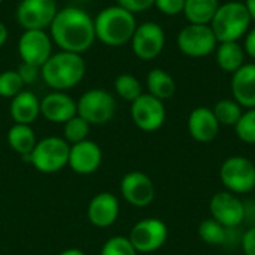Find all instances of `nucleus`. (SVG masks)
Wrapping results in <instances>:
<instances>
[{"instance_id":"16","label":"nucleus","mask_w":255,"mask_h":255,"mask_svg":"<svg viewBox=\"0 0 255 255\" xmlns=\"http://www.w3.org/2000/svg\"><path fill=\"white\" fill-rule=\"evenodd\" d=\"M102 163V149L96 142L82 140L70 146L69 151V166L78 175L94 173Z\"/></svg>"},{"instance_id":"41","label":"nucleus","mask_w":255,"mask_h":255,"mask_svg":"<svg viewBox=\"0 0 255 255\" xmlns=\"http://www.w3.org/2000/svg\"><path fill=\"white\" fill-rule=\"evenodd\" d=\"M232 1H245V0H232Z\"/></svg>"},{"instance_id":"14","label":"nucleus","mask_w":255,"mask_h":255,"mask_svg":"<svg viewBox=\"0 0 255 255\" xmlns=\"http://www.w3.org/2000/svg\"><path fill=\"white\" fill-rule=\"evenodd\" d=\"M52 43L45 30H25L18 40V54L22 63L42 67L52 55Z\"/></svg>"},{"instance_id":"37","label":"nucleus","mask_w":255,"mask_h":255,"mask_svg":"<svg viewBox=\"0 0 255 255\" xmlns=\"http://www.w3.org/2000/svg\"><path fill=\"white\" fill-rule=\"evenodd\" d=\"M244 51L248 57L255 60V27L248 30V33L245 34V42H244Z\"/></svg>"},{"instance_id":"20","label":"nucleus","mask_w":255,"mask_h":255,"mask_svg":"<svg viewBox=\"0 0 255 255\" xmlns=\"http://www.w3.org/2000/svg\"><path fill=\"white\" fill-rule=\"evenodd\" d=\"M232 93L242 108H255V63H245L233 73Z\"/></svg>"},{"instance_id":"19","label":"nucleus","mask_w":255,"mask_h":255,"mask_svg":"<svg viewBox=\"0 0 255 255\" xmlns=\"http://www.w3.org/2000/svg\"><path fill=\"white\" fill-rule=\"evenodd\" d=\"M120 203L112 193H100L93 197L88 205V220L96 227H111L117 221Z\"/></svg>"},{"instance_id":"4","label":"nucleus","mask_w":255,"mask_h":255,"mask_svg":"<svg viewBox=\"0 0 255 255\" xmlns=\"http://www.w3.org/2000/svg\"><path fill=\"white\" fill-rule=\"evenodd\" d=\"M253 19L244 1H232L220 4L212 21L211 28L218 40L221 42H238L244 34L248 33Z\"/></svg>"},{"instance_id":"11","label":"nucleus","mask_w":255,"mask_h":255,"mask_svg":"<svg viewBox=\"0 0 255 255\" xmlns=\"http://www.w3.org/2000/svg\"><path fill=\"white\" fill-rule=\"evenodd\" d=\"M57 12L55 0H22L16 9V21L25 30H45Z\"/></svg>"},{"instance_id":"32","label":"nucleus","mask_w":255,"mask_h":255,"mask_svg":"<svg viewBox=\"0 0 255 255\" xmlns=\"http://www.w3.org/2000/svg\"><path fill=\"white\" fill-rule=\"evenodd\" d=\"M100 255H137V251L128 241V238L115 236L106 241Z\"/></svg>"},{"instance_id":"28","label":"nucleus","mask_w":255,"mask_h":255,"mask_svg":"<svg viewBox=\"0 0 255 255\" xmlns=\"http://www.w3.org/2000/svg\"><path fill=\"white\" fill-rule=\"evenodd\" d=\"M115 91L121 99H124L127 102H134L139 96L143 94L139 79L128 73L120 75L115 79Z\"/></svg>"},{"instance_id":"26","label":"nucleus","mask_w":255,"mask_h":255,"mask_svg":"<svg viewBox=\"0 0 255 255\" xmlns=\"http://www.w3.org/2000/svg\"><path fill=\"white\" fill-rule=\"evenodd\" d=\"M212 111H214V115L217 117L220 126H226V127H235L244 114L242 106L235 99L233 100L223 99V100L217 102V105L214 106Z\"/></svg>"},{"instance_id":"18","label":"nucleus","mask_w":255,"mask_h":255,"mask_svg":"<svg viewBox=\"0 0 255 255\" xmlns=\"http://www.w3.org/2000/svg\"><path fill=\"white\" fill-rule=\"evenodd\" d=\"M40 114L51 123L64 124L76 115V102L61 91H54L40 100Z\"/></svg>"},{"instance_id":"27","label":"nucleus","mask_w":255,"mask_h":255,"mask_svg":"<svg viewBox=\"0 0 255 255\" xmlns=\"http://www.w3.org/2000/svg\"><path fill=\"white\" fill-rule=\"evenodd\" d=\"M199 236L200 239L212 247H218L226 244L227 241V232L226 227H223L218 221H215L214 218H208L203 220L199 226Z\"/></svg>"},{"instance_id":"9","label":"nucleus","mask_w":255,"mask_h":255,"mask_svg":"<svg viewBox=\"0 0 255 255\" xmlns=\"http://www.w3.org/2000/svg\"><path fill=\"white\" fill-rule=\"evenodd\" d=\"M167 226L158 218H145L136 223L130 232L128 241L137 253H154L167 241Z\"/></svg>"},{"instance_id":"6","label":"nucleus","mask_w":255,"mask_h":255,"mask_svg":"<svg viewBox=\"0 0 255 255\" xmlns=\"http://www.w3.org/2000/svg\"><path fill=\"white\" fill-rule=\"evenodd\" d=\"M220 179L233 194L250 193L255 187V164L244 155H232L221 164Z\"/></svg>"},{"instance_id":"8","label":"nucleus","mask_w":255,"mask_h":255,"mask_svg":"<svg viewBox=\"0 0 255 255\" xmlns=\"http://www.w3.org/2000/svg\"><path fill=\"white\" fill-rule=\"evenodd\" d=\"M115 99L105 90L94 88L81 96L76 103V115L91 124H105L112 120L115 114Z\"/></svg>"},{"instance_id":"33","label":"nucleus","mask_w":255,"mask_h":255,"mask_svg":"<svg viewBox=\"0 0 255 255\" xmlns=\"http://www.w3.org/2000/svg\"><path fill=\"white\" fill-rule=\"evenodd\" d=\"M155 6L164 15L176 16L184 12L185 0H155Z\"/></svg>"},{"instance_id":"15","label":"nucleus","mask_w":255,"mask_h":255,"mask_svg":"<svg viewBox=\"0 0 255 255\" xmlns=\"http://www.w3.org/2000/svg\"><path fill=\"white\" fill-rule=\"evenodd\" d=\"M123 197L136 208H145L154 202L155 187L148 175L143 172H128L121 181Z\"/></svg>"},{"instance_id":"29","label":"nucleus","mask_w":255,"mask_h":255,"mask_svg":"<svg viewBox=\"0 0 255 255\" xmlns=\"http://www.w3.org/2000/svg\"><path fill=\"white\" fill-rule=\"evenodd\" d=\"M88 133H90V124L79 115H75L67 123H64V140L67 143L75 145L82 140H87Z\"/></svg>"},{"instance_id":"40","label":"nucleus","mask_w":255,"mask_h":255,"mask_svg":"<svg viewBox=\"0 0 255 255\" xmlns=\"http://www.w3.org/2000/svg\"><path fill=\"white\" fill-rule=\"evenodd\" d=\"M60 255H85L81 250H76V248H72V250H66L63 251Z\"/></svg>"},{"instance_id":"25","label":"nucleus","mask_w":255,"mask_h":255,"mask_svg":"<svg viewBox=\"0 0 255 255\" xmlns=\"http://www.w3.org/2000/svg\"><path fill=\"white\" fill-rule=\"evenodd\" d=\"M220 0H185L184 15L190 24H211Z\"/></svg>"},{"instance_id":"36","label":"nucleus","mask_w":255,"mask_h":255,"mask_svg":"<svg viewBox=\"0 0 255 255\" xmlns=\"http://www.w3.org/2000/svg\"><path fill=\"white\" fill-rule=\"evenodd\" d=\"M242 250L245 255H255V226L245 233L242 239Z\"/></svg>"},{"instance_id":"31","label":"nucleus","mask_w":255,"mask_h":255,"mask_svg":"<svg viewBox=\"0 0 255 255\" xmlns=\"http://www.w3.org/2000/svg\"><path fill=\"white\" fill-rule=\"evenodd\" d=\"M24 88V82L16 70H6L0 73V96L13 99Z\"/></svg>"},{"instance_id":"7","label":"nucleus","mask_w":255,"mask_h":255,"mask_svg":"<svg viewBox=\"0 0 255 255\" xmlns=\"http://www.w3.org/2000/svg\"><path fill=\"white\" fill-rule=\"evenodd\" d=\"M176 45L182 54L200 58L212 54L218 40L209 24H188L178 33Z\"/></svg>"},{"instance_id":"43","label":"nucleus","mask_w":255,"mask_h":255,"mask_svg":"<svg viewBox=\"0 0 255 255\" xmlns=\"http://www.w3.org/2000/svg\"><path fill=\"white\" fill-rule=\"evenodd\" d=\"M254 190H255V187H254Z\"/></svg>"},{"instance_id":"13","label":"nucleus","mask_w":255,"mask_h":255,"mask_svg":"<svg viewBox=\"0 0 255 255\" xmlns=\"http://www.w3.org/2000/svg\"><path fill=\"white\" fill-rule=\"evenodd\" d=\"M131 118L136 127L143 131H155L161 128L166 120V108L161 100L148 94L139 96L131 102Z\"/></svg>"},{"instance_id":"1","label":"nucleus","mask_w":255,"mask_h":255,"mask_svg":"<svg viewBox=\"0 0 255 255\" xmlns=\"http://www.w3.org/2000/svg\"><path fill=\"white\" fill-rule=\"evenodd\" d=\"M49 28L54 42L67 52H85L96 39L94 19L79 7L58 10Z\"/></svg>"},{"instance_id":"39","label":"nucleus","mask_w":255,"mask_h":255,"mask_svg":"<svg viewBox=\"0 0 255 255\" xmlns=\"http://www.w3.org/2000/svg\"><path fill=\"white\" fill-rule=\"evenodd\" d=\"M244 3H245V6L248 9L250 15H251V19L255 22V0H245Z\"/></svg>"},{"instance_id":"5","label":"nucleus","mask_w":255,"mask_h":255,"mask_svg":"<svg viewBox=\"0 0 255 255\" xmlns=\"http://www.w3.org/2000/svg\"><path fill=\"white\" fill-rule=\"evenodd\" d=\"M70 145L57 136H49L39 140L30 154L31 163L42 173H55L69 163Z\"/></svg>"},{"instance_id":"30","label":"nucleus","mask_w":255,"mask_h":255,"mask_svg":"<svg viewBox=\"0 0 255 255\" xmlns=\"http://www.w3.org/2000/svg\"><path fill=\"white\" fill-rule=\"evenodd\" d=\"M238 137L250 145H255V108L247 109L235 126Z\"/></svg>"},{"instance_id":"22","label":"nucleus","mask_w":255,"mask_h":255,"mask_svg":"<svg viewBox=\"0 0 255 255\" xmlns=\"http://www.w3.org/2000/svg\"><path fill=\"white\" fill-rule=\"evenodd\" d=\"M7 143L9 146L22 155V160L28 163L30 154L34 149L37 140L33 128L27 124H15L7 131Z\"/></svg>"},{"instance_id":"23","label":"nucleus","mask_w":255,"mask_h":255,"mask_svg":"<svg viewBox=\"0 0 255 255\" xmlns=\"http://www.w3.org/2000/svg\"><path fill=\"white\" fill-rule=\"evenodd\" d=\"M217 64L227 73H235L245 64V51L239 42H221L217 49Z\"/></svg>"},{"instance_id":"35","label":"nucleus","mask_w":255,"mask_h":255,"mask_svg":"<svg viewBox=\"0 0 255 255\" xmlns=\"http://www.w3.org/2000/svg\"><path fill=\"white\" fill-rule=\"evenodd\" d=\"M18 75L21 76L24 85L25 84H31L36 78H37V73H39V67L36 66H31V64H27V63H21L18 66Z\"/></svg>"},{"instance_id":"42","label":"nucleus","mask_w":255,"mask_h":255,"mask_svg":"<svg viewBox=\"0 0 255 255\" xmlns=\"http://www.w3.org/2000/svg\"><path fill=\"white\" fill-rule=\"evenodd\" d=\"M1 1H3V0H0V3H1Z\"/></svg>"},{"instance_id":"21","label":"nucleus","mask_w":255,"mask_h":255,"mask_svg":"<svg viewBox=\"0 0 255 255\" xmlns=\"http://www.w3.org/2000/svg\"><path fill=\"white\" fill-rule=\"evenodd\" d=\"M10 117L16 124L30 126L40 114V102L31 91H21L10 102Z\"/></svg>"},{"instance_id":"2","label":"nucleus","mask_w":255,"mask_h":255,"mask_svg":"<svg viewBox=\"0 0 255 255\" xmlns=\"http://www.w3.org/2000/svg\"><path fill=\"white\" fill-rule=\"evenodd\" d=\"M45 84L55 91H64L78 85L85 75V61L81 54L61 51L52 54L40 67Z\"/></svg>"},{"instance_id":"17","label":"nucleus","mask_w":255,"mask_h":255,"mask_svg":"<svg viewBox=\"0 0 255 255\" xmlns=\"http://www.w3.org/2000/svg\"><path fill=\"white\" fill-rule=\"evenodd\" d=\"M220 123L214 111L206 106H199L188 117V131L191 137L200 143L212 142L220 133Z\"/></svg>"},{"instance_id":"10","label":"nucleus","mask_w":255,"mask_h":255,"mask_svg":"<svg viewBox=\"0 0 255 255\" xmlns=\"http://www.w3.org/2000/svg\"><path fill=\"white\" fill-rule=\"evenodd\" d=\"M130 42L134 55L143 61H149L161 54L166 43V34L160 24L148 21L136 27Z\"/></svg>"},{"instance_id":"3","label":"nucleus","mask_w":255,"mask_h":255,"mask_svg":"<svg viewBox=\"0 0 255 255\" xmlns=\"http://www.w3.org/2000/svg\"><path fill=\"white\" fill-rule=\"evenodd\" d=\"M136 27L134 13L118 4L103 9L94 19L96 37L108 46H121L130 42Z\"/></svg>"},{"instance_id":"24","label":"nucleus","mask_w":255,"mask_h":255,"mask_svg":"<svg viewBox=\"0 0 255 255\" xmlns=\"http://www.w3.org/2000/svg\"><path fill=\"white\" fill-rule=\"evenodd\" d=\"M146 87L151 96L157 97L158 100H169L173 97L176 91L175 79L163 69H152L146 76Z\"/></svg>"},{"instance_id":"12","label":"nucleus","mask_w":255,"mask_h":255,"mask_svg":"<svg viewBox=\"0 0 255 255\" xmlns=\"http://www.w3.org/2000/svg\"><path fill=\"white\" fill-rule=\"evenodd\" d=\"M209 211L215 221L226 229H235L245 220V205L230 191H218L209 202Z\"/></svg>"},{"instance_id":"38","label":"nucleus","mask_w":255,"mask_h":255,"mask_svg":"<svg viewBox=\"0 0 255 255\" xmlns=\"http://www.w3.org/2000/svg\"><path fill=\"white\" fill-rule=\"evenodd\" d=\"M6 40H7V28H6V25L0 21V48L6 43Z\"/></svg>"},{"instance_id":"34","label":"nucleus","mask_w":255,"mask_h":255,"mask_svg":"<svg viewBox=\"0 0 255 255\" xmlns=\"http://www.w3.org/2000/svg\"><path fill=\"white\" fill-rule=\"evenodd\" d=\"M117 1H118V6L124 7L126 10L131 13L145 12L155 4V0H117Z\"/></svg>"}]
</instances>
